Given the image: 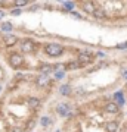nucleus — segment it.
Listing matches in <instances>:
<instances>
[{"label": "nucleus", "mask_w": 127, "mask_h": 132, "mask_svg": "<svg viewBox=\"0 0 127 132\" xmlns=\"http://www.w3.org/2000/svg\"><path fill=\"white\" fill-rule=\"evenodd\" d=\"M75 94H77V95H84L86 94V90H84V88H81V87H78V88H75Z\"/></svg>", "instance_id": "nucleus-20"}, {"label": "nucleus", "mask_w": 127, "mask_h": 132, "mask_svg": "<svg viewBox=\"0 0 127 132\" xmlns=\"http://www.w3.org/2000/svg\"><path fill=\"white\" fill-rule=\"evenodd\" d=\"M36 82H37L38 87H46V85L49 84V78H47V75H40Z\"/></svg>", "instance_id": "nucleus-10"}, {"label": "nucleus", "mask_w": 127, "mask_h": 132, "mask_svg": "<svg viewBox=\"0 0 127 132\" xmlns=\"http://www.w3.org/2000/svg\"><path fill=\"white\" fill-rule=\"evenodd\" d=\"M56 113L59 114V116H62V118L68 116V113H70V104L68 103H59L56 106Z\"/></svg>", "instance_id": "nucleus-4"}, {"label": "nucleus", "mask_w": 127, "mask_h": 132, "mask_svg": "<svg viewBox=\"0 0 127 132\" xmlns=\"http://www.w3.org/2000/svg\"><path fill=\"white\" fill-rule=\"evenodd\" d=\"M14 132H24L22 128H16V129H14Z\"/></svg>", "instance_id": "nucleus-28"}, {"label": "nucleus", "mask_w": 127, "mask_h": 132, "mask_svg": "<svg viewBox=\"0 0 127 132\" xmlns=\"http://www.w3.org/2000/svg\"><path fill=\"white\" fill-rule=\"evenodd\" d=\"M3 41H5L6 47H12L14 44H16L18 38H16V35H14V34H6L5 38H3Z\"/></svg>", "instance_id": "nucleus-6"}, {"label": "nucleus", "mask_w": 127, "mask_h": 132, "mask_svg": "<svg viewBox=\"0 0 127 132\" xmlns=\"http://www.w3.org/2000/svg\"><path fill=\"white\" fill-rule=\"evenodd\" d=\"M59 93H61L62 95H70L71 93H72V90H71L70 84H64V85H61V88H59Z\"/></svg>", "instance_id": "nucleus-11"}, {"label": "nucleus", "mask_w": 127, "mask_h": 132, "mask_svg": "<svg viewBox=\"0 0 127 132\" xmlns=\"http://www.w3.org/2000/svg\"><path fill=\"white\" fill-rule=\"evenodd\" d=\"M64 7L68 10H72L74 9V3H71V2H64Z\"/></svg>", "instance_id": "nucleus-19"}, {"label": "nucleus", "mask_w": 127, "mask_h": 132, "mask_svg": "<svg viewBox=\"0 0 127 132\" xmlns=\"http://www.w3.org/2000/svg\"><path fill=\"white\" fill-rule=\"evenodd\" d=\"M21 13V9H14L12 10V15H19Z\"/></svg>", "instance_id": "nucleus-24"}, {"label": "nucleus", "mask_w": 127, "mask_h": 132, "mask_svg": "<svg viewBox=\"0 0 127 132\" xmlns=\"http://www.w3.org/2000/svg\"><path fill=\"white\" fill-rule=\"evenodd\" d=\"M44 52L49 54V56H61L62 53H64V47H62L61 44H56V43H52V44H47L46 47H44Z\"/></svg>", "instance_id": "nucleus-1"}, {"label": "nucleus", "mask_w": 127, "mask_h": 132, "mask_svg": "<svg viewBox=\"0 0 127 132\" xmlns=\"http://www.w3.org/2000/svg\"><path fill=\"white\" fill-rule=\"evenodd\" d=\"M50 123H52V119L49 118V116H43L40 119V125H43V126H49Z\"/></svg>", "instance_id": "nucleus-17"}, {"label": "nucleus", "mask_w": 127, "mask_h": 132, "mask_svg": "<svg viewBox=\"0 0 127 132\" xmlns=\"http://www.w3.org/2000/svg\"><path fill=\"white\" fill-rule=\"evenodd\" d=\"M0 93H2V87H0Z\"/></svg>", "instance_id": "nucleus-30"}, {"label": "nucleus", "mask_w": 127, "mask_h": 132, "mask_svg": "<svg viewBox=\"0 0 127 132\" xmlns=\"http://www.w3.org/2000/svg\"><path fill=\"white\" fill-rule=\"evenodd\" d=\"M105 110H106L108 113H118L120 107H118L117 104L112 101V103H106V104H105Z\"/></svg>", "instance_id": "nucleus-8"}, {"label": "nucleus", "mask_w": 127, "mask_h": 132, "mask_svg": "<svg viewBox=\"0 0 127 132\" xmlns=\"http://www.w3.org/2000/svg\"><path fill=\"white\" fill-rule=\"evenodd\" d=\"M81 7H83V10H84L86 13H93L95 9H96V5H95L93 2H83Z\"/></svg>", "instance_id": "nucleus-7"}, {"label": "nucleus", "mask_w": 127, "mask_h": 132, "mask_svg": "<svg viewBox=\"0 0 127 132\" xmlns=\"http://www.w3.org/2000/svg\"><path fill=\"white\" fill-rule=\"evenodd\" d=\"M121 75H123V76H127V69H126V71H123V72H121Z\"/></svg>", "instance_id": "nucleus-29"}, {"label": "nucleus", "mask_w": 127, "mask_h": 132, "mask_svg": "<svg viewBox=\"0 0 127 132\" xmlns=\"http://www.w3.org/2000/svg\"><path fill=\"white\" fill-rule=\"evenodd\" d=\"M28 106L33 109H37L38 106H40V100L36 98V97H30L28 98Z\"/></svg>", "instance_id": "nucleus-14"}, {"label": "nucleus", "mask_w": 127, "mask_h": 132, "mask_svg": "<svg viewBox=\"0 0 127 132\" xmlns=\"http://www.w3.org/2000/svg\"><path fill=\"white\" fill-rule=\"evenodd\" d=\"M114 98H115V101H117L115 104H117L118 107L124 104V94H123V91H117V93L114 94Z\"/></svg>", "instance_id": "nucleus-9"}, {"label": "nucleus", "mask_w": 127, "mask_h": 132, "mask_svg": "<svg viewBox=\"0 0 127 132\" xmlns=\"http://www.w3.org/2000/svg\"><path fill=\"white\" fill-rule=\"evenodd\" d=\"M96 56H98V57H101V59H102V57H105V53H102V52H99L98 54H96Z\"/></svg>", "instance_id": "nucleus-26"}, {"label": "nucleus", "mask_w": 127, "mask_h": 132, "mask_svg": "<svg viewBox=\"0 0 127 132\" xmlns=\"http://www.w3.org/2000/svg\"><path fill=\"white\" fill-rule=\"evenodd\" d=\"M93 15H95V18H98V19H104L105 16H106V15H105L104 7H96L95 12H93Z\"/></svg>", "instance_id": "nucleus-13"}, {"label": "nucleus", "mask_w": 127, "mask_h": 132, "mask_svg": "<svg viewBox=\"0 0 127 132\" xmlns=\"http://www.w3.org/2000/svg\"><path fill=\"white\" fill-rule=\"evenodd\" d=\"M117 48H120V50H123V48H127V41H126V43H121V44H118Z\"/></svg>", "instance_id": "nucleus-23"}, {"label": "nucleus", "mask_w": 127, "mask_h": 132, "mask_svg": "<svg viewBox=\"0 0 127 132\" xmlns=\"http://www.w3.org/2000/svg\"><path fill=\"white\" fill-rule=\"evenodd\" d=\"M105 129H106V132H117L118 123L117 122H108L105 125Z\"/></svg>", "instance_id": "nucleus-12"}, {"label": "nucleus", "mask_w": 127, "mask_h": 132, "mask_svg": "<svg viewBox=\"0 0 127 132\" xmlns=\"http://www.w3.org/2000/svg\"><path fill=\"white\" fill-rule=\"evenodd\" d=\"M55 78H58V79H62V78H64V72H62V71H58L56 73H55Z\"/></svg>", "instance_id": "nucleus-21"}, {"label": "nucleus", "mask_w": 127, "mask_h": 132, "mask_svg": "<svg viewBox=\"0 0 127 132\" xmlns=\"http://www.w3.org/2000/svg\"><path fill=\"white\" fill-rule=\"evenodd\" d=\"M2 31L10 32V31H12V24H10V22H3V24H2Z\"/></svg>", "instance_id": "nucleus-18"}, {"label": "nucleus", "mask_w": 127, "mask_h": 132, "mask_svg": "<svg viewBox=\"0 0 127 132\" xmlns=\"http://www.w3.org/2000/svg\"><path fill=\"white\" fill-rule=\"evenodd\" d=\"M9 63L12 68H19V66H22L24 65V57L21 56V54H18V53H14V54H10L9 57Z\"/></svg>", "instance_id": "nucleus-2"}, {"label": "nucleus", "mask_w": 127, "mask_h": 132, "mask_svg": "<svg viewBox=\"0 0 127 132\" xmlns=\"http://www.w3.org/2000/svg\"><path fill=\"white\" fill-rule=\"evenodd\" d=\"M27 5V2H24V0H18V2H15V6H25Z\"/></svg>", "instance_id": "nucleus-22"}, {"label": "nucleus", "mask_w": 127, "mask_h": 132, "mask_svg": "<svg viewBox=\"0 0 127 132\" xmlns=\"http://www.w3.org/2000/svg\"><path fill=\"white\" fill-rule=\"evenodd\" d=\"M3 18H5V10H2V9H0V21H2Z\"/></svg>", "instance_id": "nucleus-25"}, {"label": "nucleus", "mask_w": 127, "mask_h": 132, "mask_svg": "<svg viewBox=\"0 0 127 132\" xmlns=\"http://www.w3.org/2000/svg\"><path fill=\"white\" fill-rule=\"evenodd\" d=\"M53 71V66L50 65H42L40 66V72H42V75H47L49 72H52Z\"/></svg>", "instance_id": "nucleus-16"}, {"label": "nucleus", "mask_w": 127, "mask_h": 132, "mask_svg": "<svg viewBox=\"0 0 127 132\" xmlns=\"http://www.w3.org/2000/svg\"><path fill=\"white\" fill-rule=\"evenodd\" d=\"M21 52L24 53H31L34 52V48H36V46H34V43L31 41V40H24L22 43H21Z\"/></svg>", "instance_id": "nucleus-3"}, {"label": "nucleus", "mask_w": 127, "mask_h": 132, "mask_svg": "<svg viewBox=\"0 0 127 132\" xmlns=\"http://www.w3.org/2000/svg\"><path fill=\"white\" fill-rule=\"evenodd\" d=\"M80 66L81 65L78 63V62H70V63L65 65V69H68V71H75V69H78Z\"/></svg>", "instance_id": "nucleus-15"}, {"label": "nucleus", "mask_w": 127, "mask_h": 132, "mask_svg": "<svg viewBox=\"0 0 127 132\" xmlns=\"http://www.w3.org/2000/svg\"><path fill=\"white\" fill-rule=\"evenodd\" d=\"M92 60H93V57H92V53L90 52H83V53L78 54V63H80V65L90 63Z\"/></svg>", "instance_id": "nucleus-5"}, {"label": "nucleus", "mask_w": 127, "mask_h": 132, "mask_svg": "<svg viewBox=\"0 0 127 132\" xmlns=\"http://www.w3.org/2000/svg\"><path fill=\"white\" fill-rule=\"evenodd\" d=\"M71 15H72V16H75V18H81L80 15H78V13H75V12H71Z\"/></svg>", "instance_id": "nucleus-27"}]
</instances>
